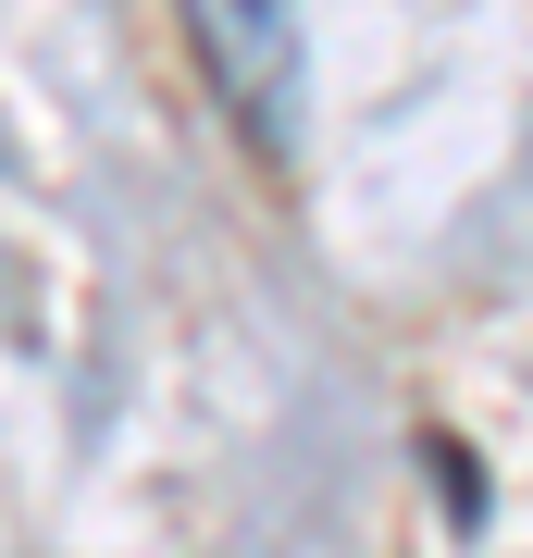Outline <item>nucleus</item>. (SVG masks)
Masks as SVG:
<instances>
[{"mask_svg":"<svg viewBox=\"0 0 533 558\" xmlns=\"http://www.w3.org/2000/svg\"><path fill=\"white\" fill-rule=\"evenodd\" d=\"M186 38L211 100L237 112V137L261 161H298L311 137V100H298V0H186Z\"/></svg>","mask_w":533,"mask_h":558,"instance_id":"1","label":"nucleus"}]
</instances>
